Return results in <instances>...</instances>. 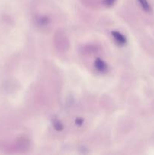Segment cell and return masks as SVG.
Masks as SVG:
<instances>
[{"instance_id":"cell-1","label":"cell","mask_w":154,"mask_h":155,"mask_svg":"<svg viewBox=\"0 0 154 155\" xmlns=\"http://www.w3.org/2000/svg\"><path fill=\"white\" fill-rule=\"evenodd\" d=\"M95 67H96L97 70L100 72H104L107 69V64L101 59H97L96 61H95Z\"/></svg>"},{"instance_id":"cell-2","label":"cell","mask_w":154,"mask_h":155,"mask_svg":"<svg viewBox=\"0 0 154 155\" xmlns=\"http://www.w3.org/2000/svg\"><path fill=\"white\" fill-rule=\"evenodd\" d=\"M112 34H113V37L115 38V39H116L119 44H122H122H125V42H126V39H125V36H124L122 34H121L120 33H119V32L114 31L112 33Z\"/></svg>"},{"instance_id":"cell-3","label":"cell","mask_w":154,"mask_h":155,"mask_svg":"<svg viewBox=\"0 0 154 155\" xmlns=\"http://www.w3.org/2000/svg\"><path fill=\"white\" fill-rule=\"evenodd\" d=\"M139 3L141 5V7L143 8V9L146 12H149L150 11V6H149V3H148L147 0H138Z\"/></svg>"},{"instance_id":"cell-4","label":"cell","mask_w":154,"mask_h":155,"mask_svg":"<svg viewBox=\"0 0 154 155\" xmlns=\"http://www.w3.org/2000/svg\"><path fill=\"white\" fill-rule=\"evenodd\" d=\"M54 127H55L56 130H61L62 128H63L62 125L58 122V121H57V122L54 123Z\"/></svg>"},{"instance_id":"cell-5","label":"cell","mask_w":154,"mask_h":155,"mask_svg":"<svg viewBox=\"0 0 154 155\" xmlns=\"http://www.w3.org/2000/svg\"><path fill=\"white\" fill-rule=\"evenodd\" d=\"M116 0H105V3L107 5H112Z\"/></svg>"}]
</instances>
